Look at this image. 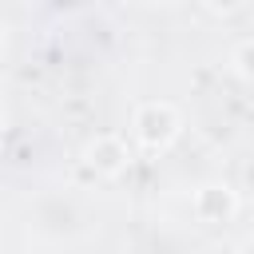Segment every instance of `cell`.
Masks as SVG:
<instances>
[{
    "label": "cell",
    "mask_w": 254,
    "mask_h": 254,
    "mask_svg": "<svg viewBox=\"0 0 254 254\" xmlns=\"http://www.w3.org/2000/svg\"><path fill=\"white\" fill-rule=\"evenodd\" d=\"M131 131H135V143H139L143 151H151V155H163V151H167V147L179 139V131H183V119H179V111H175L171 103H163V99H151V103H139V107H135Z\"/></svg>",
    "instance_id": "cell-1"
},
{
    "label": "cell",
    "mask_w": 254,
    "mask_h": 254,
    "mask_svg": "<svg viewBox=\"0 0 254 254\" xmlns=\"http://www.w3.org/2000/svg\"><path fill=\"white\" fill-rule=\"evenodd\" d=\"M194 214L206 226H222L238 214V190L230 183H206L194 190Z\"/></svg>",
    "instance_id": "cell-2"
},
{
    "label": "cell",
    "mask_w": 254,
    "mask_h": 254,
    "mask_svg": "<svg viewBox=\"0 0 254 254\" xmlns=\"http://www.w3.org/2000/svg\"><path fill=\"white\" fill-rule=\"evenodd\" d=\"M83 163L103 179H119L127 171V163H131V147L119 135H95L87 143V151H83Z\"/></svg>",
    "instance_id": "cell-3"
},
{
    "label": "cell",
    "mask_w": 254,
    "mask_h": 254,
    "mask_svg": "<svg viewBox=\"0 0 254 254\" xmlns=\"http://www.w3.org/2000/svg\"><path fill=\"white\" fill-rule=\"evenodd\" d=\"M234 67H238L242 79H254V40H242L234 48Z\"/></svg>",
    "instance_id": "cell-4"
},
{
    "label": "cell",
    "mask_w": 254,
    "mask_h": 254,
    "mask_svg": "<svg viewBox=\"0 0 254 254\" xmlns=\"http://www.w3.org/2000/svg\"><path fill=\"white\" fill-rule=\"evenodd\" d=\"M210 254H242V250H238V246H230V242H222V246H214Z\"/></svg>",
    "instance_id": "cell-5"
},
{
    "label": "cell",
    "mask_w": 254,
    "mask_h": 254,
    "mask_svg": "<svg viewBox=\"0 0 254 254\" xmlns=\"http://www.w3.org/2000/svg\"><path fill=\"white\" fill-rule=\"evenodd\" d=\"M242 254H254V242H250V246H246V250H242Z\"/></svg>",
    "instance_id": "cell-6"
},
{
    "label": "cell",
    "mask_w": 254,
    "mask_h": 254,
    "mask_svg": "<svg viewBox=\"0 0 254 254\" xmlns=\"http://www.w3.org/2000/svg\"><path fill=\"white\" fill-rule=\"evenodd\" d=\"M0 52H4V28H0Z\"/></svg>",
    "instance_id": "cell-7"
},
{
    "label": "cell",
    "mask_w": 254,
    "mask_h": 254,
    "mask_svg": "<svg viewBox=\"0 0 254 254\" xmlns=\"http://www.w3.org/2000/svg\"><path fill=\"white\" fill-rule=\"evenodd\" d=\"M0 139H4V115H0Z\"/></svg>",
    "instance_id": "cell-8"
},
{
    "label": "cell",
    "mask_w": 254,
    "mask_h": 254,
    "mask_svg": "<svg viewBox=\"0 0 254 254\" xmlns=\"http://www.w3.org/2000/svg\"><path fill=\"white\" fill-rule=\"evenodd\" d=\"M0 91H4V79H0Z\"/></svg>",
    "instance_id": "cell-9"
}]
</instances>
